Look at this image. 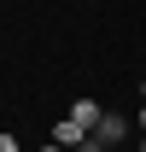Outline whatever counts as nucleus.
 <instances>
[{
  "mask_svg": "<svg viewBox=\"0 0 146 152\" xmlns=\"http://www.w3.org/2000/svg\"><path fill=\"white\" fill-rule=\"evenodd\" d=\"M88 134H93V129H82L76 117H58L53 129H47V140H58L64 152H82V146H88Z\"/></svg>",
  "mask_w": 146,
  "mask_h": 152,
  "instance_id": "1",
  "label": "nucleus"
},
{
  "mask_svg": "<svg viewBox=\"0 0 146 152\" xmlns=\"http://www.w3.org/2000/svg\"><path fill=\"white\" fill-rule=\"evenodd\" d=\"M128 129H134V123H128L123 111H105L99 129H93V140H99V146H117V140H128Z\"/></svg>",
  "mask_w": 146,
  "mask_h": 152,
  "instance_id": "2",
  "label": "nucleus"
},
{
  "mask_svg": "<svg viewBox=\"0 0 146 152\" xmlns=\"http://www.w3.org/2000/svg\"><path fill=\"white\" fill-rule=\"evenodd\" d=\"M64 117H76L82 129H99V117H105V111H99L93 99H76V105H70V111H64Z\"/></svg>",
  "mask_w": 146,
  "mask_h": 152,
  "instance_id": "3",
  "label": "nucleus"
},
{
  "mask_svg": "<svg viewBox=\"0 0 146 152\" xmlns=\"http://www.w3.org/2000/svg\"><path fill=\"white\" fill-rule=\"evenodd\" d=\"M0 152H23V146H18V134H12V129H0Z\"/></svg>",
  "mask_w": 146,
  "mask_h": 152,
  "instance_id": "4",
  "label": "nucleus"
},
{
  "mask_svg": "<svg viewBox=\"0 0 146 152\" xmlns=\"http://www.w3.org/2000/svg\"><path fill=\"white\" fill-rule=\"evenodd\" d=\"M35 152H64V146H58V140H47V146H35Z\"/></svg>",
  "mask_w": 146,
  "mask_h": 152,
  "instance_id": "5",
  "label": "nucleus"
},
{
  "mask_svg": "<svg viewBox=\"0 0 146 152\" xmlns=\"http://www.w3.org/2000/svg\"><path fill=\"white\" fill-rule=\"evenodd\" d=\"M140 134H146V99H140Z\"/></svg>",
  "mask_w": 146,
  "mask_h": 152,
  "instance_id": "6",
  "label": "nucleus"
},
{
  "mask_svg": "<svg viewBox=\"0 0 146 152\" xmlns=\"http://www.w3.org/2000/svg\"><path fill=\"white\" fill-rule=\"evenodd\" d=\"M140 99H146V76H140Z\"/></svg>",
  "mask_w": 146,
  "mask_h": 152,
  "instance_id": "7",
  "label": "nucleus"
},
{
  "mask_svg": "<svg viewBox=\"0 0 146 152\" xmlns=\"http://www.w3.org/2000/svg\"><path fill=\"white\" fill-rule=\"evenodd\" d=\"M140 152H146V134H140Z\"/></svg>",
  "mask_w": 146,
  "mask_h": 152,
  "instance_id": "8",
  "label": "nucleus"
}]
</instances>
